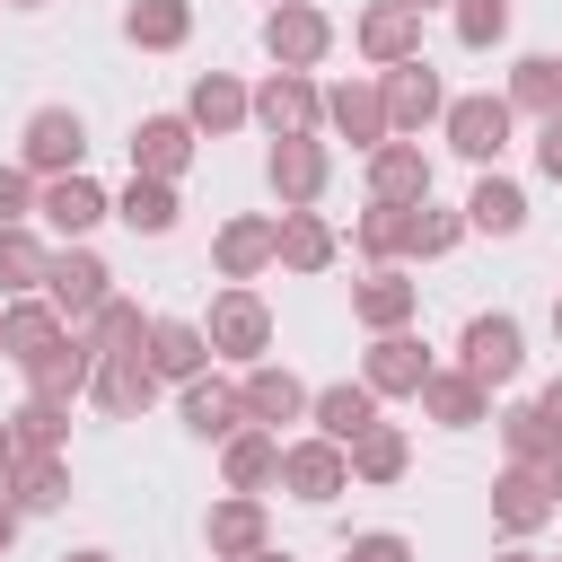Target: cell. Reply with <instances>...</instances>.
Here are the masks:
<instances>
[{"mask_svg": "<svg viewBox=\"0 0 562 562\" xmlns=\"http://www.w3.org/2000/svg\"><path fill=\"white\" fill-rule=\"evenodd\" d=\"M342 562H413V544L378 527V536H351V544H342Z\"/></svg>", "mask_w": 562, "mask_h": 562, "instance_id": "bcb514c9", "label": "cell"}, {"mask_svg": "<svg viewBox=\"0 0 562 562\" xmlns=\"http://www.w3.org/2000/svg\"><path fill=\"white\" fill-rule=\"evenodd\" d=\"M184 430L193 439H228V430H246V395L228 386V378H184Z\"/></svg>", "mask_w": 562, "mask_h": 562, "instance_id": "484cf974", "label": "cell"}, {"mask_svg": "<svg viewBox=\"0 0 562 562\" xmlns=\"http://www.w3.org/2000/svg\"><path fill=\"white\" fill-rule=\"evenodd\" d=\"M272 263H290V272H325V263H334V228H325L316 211H281V228H272Z\"/></svg>", "mask_w": 562, "mask_h": 562, "instance_id": "836d02e7", "label": "cell"}, {"mask_svg": "<svg viewBox=\"0 0 562 562\" xmlns=\"http://www.w3.org/2000/svg\"><path fill=\"white\" fill-rule=\"evenodd\" d=\"M18 518H26V509H18V501H9V492H0V553H9V544H18Z\"/></svg>", "mask_w": 562, "mask_h": 562, "instance_id": "c3c4849f", "label": "cell"}, {"mask_svg": "<svg viewBox=\"0 0 562 562\" xmlns=\"http://www.w3.org/2000/svg\"><path fill=\"white\" fill-rule=\"evenodd\" d=\"M413 395H422V413H430L439 430H465V422H483V413H492V386H483V378H465V369H430Z\"/></svg>", "mask_w": 562, "mask_h": 562, "instance_id": "603a6c76", "label": "cell"}, {"mask_svg": "<svg viewBox=\"0 0 562 562\" xmlns=\"http://www.w3.org/2000/svg\"><path fill=\"white\" fill-rule=\"evenodd\" d=\"M79 149H88L79 105H35V114H26V140H18V167H26V176H70Z\"/></svg>", "mask_w": 562, "mask_h": 562, "instance_id": "52a82bcc", "label": "cell"}, {"mask_svg": "<svg viewBox=\"0 0 562 562\" xmlns=\"http://www.w3.org/2000/svg\"><path fill=\"white\" fill-rule=\"evenodd\" d=\"M0 422H9V448L18 457H61V439H70V404H53V395H26Z\"/></svg>", "mask_w": 562, "mask_h": 562, "instance_id": "4dcf8cb0", "label": "cell"}, {"mask_svg": "<svg viewBox=\"0 0 562 562\" xmlns=\"http://www.w3.org/2000/svg\"><path fill=\"white\" fill-rule=\"evenodd\" d=\"M9 9H44V0H9Z\"/></svg>", "mask_w": 562, "mask_h": 562, "instance_id": "680465c9", "label": "cell"}, {"mask_svg": "<svg viewBox=\"0 0 562 562\" xmlns=\"http://www.w3.org/2000/svg\"><path fill=\"white\" fill-rule=\"evenodd\" d=\"M123 35H132L140 53H176V44L193 35V0H132V9H123Z\"/></svg>", "mask_w": 562, "mask_h": 562, "instance_id": "8d00e7d4", "label": "cell"}, {"mask_svg": "<svg viewBox=\"0 0 562 562\" xmlns=\"http://www.w3.org/2000/svg\"><path fill=\"white\" fill-rule=\"evenodd\" d=\"M553 334H562V299H553Z\"/></svg>", "mask_w": 562, "mask_h": 562, "instance_id": "6f0895ef", "label": "cell"}, {"mask_svg": "<svg viewBox=\"0 0 562 562\" xmlns=\"http://www.w3.org/2000/svg\"><path fill=\"white\" fill-rule=\"evenodd\" d=\"M509 114H562V61L553 53H527V61H509Z\"/></svg>", "mask_w": 562, "mask_h": 562, "instance_id": "74e56055", "label": "cell"}, {"mask_svg": "<svg viewBox=\"0 0 562 562\" xmlns=\"http://www.w3.org/2000/svg\"><path fill=\"white\" fill-rule=\"evenodd\" d=\"M422 378H430V351H422L404 325H395V334H378V342H369V360H360V386H369V395H413Z\"/></svg>", "mask_w": 562, "mask_h": 562, "instance_id": "ac0fdd59", "label": "cell"}, {"mask_svg": "<svg viewBox=\"0 0 562 562\" xmlns=\"http://www.w3.org/2000/svg\"><path fill=\"white\" fill-rule=\"evenodd\" d=\"M457 369L465 378H483V386H509L518 378V360H527V334H518V316L509 307H483V316H465V334H457Z\"/></svg>", "mask_w": 562, "mask_h": 562, "instance_id": "3957f363", "label": "cell"}, {"mask_svg": "<svg viewBox=\"0 0 562 562\" xmlns=\"http://www.w3.org/2000/svg\"><path fill=\"white\" fill-rule=\"evenodd\" d=\"M422 193H430L422 140H378L369 149V202H422Z\"/></svg>", "mask_w": 562, "mask_h": 562, "instance_id": "ffe728a7", "label": "cell"}, {"mask_svg": "<svg viewBox=\"0 0 562 562\" xmlns=\"http://www.w3.org/2000/svg\"><path fill=\"white\" fill-rule=\"evenodd\" d=\"M536 167L562 184V114H544V132H536Z\"/></svg>", "mask_w": 562, "mask_h": 562, "instance_id": "7dc6e473", "label": "cell"}, {"mask_svg": "<svg viewBox=\"0 0 562 562\" xmlns=\"http://www.w3.org/2000/svg\"><path fill=\"white\" fill-rule=\"evenodd\" d=\"M184 167H193V123L184 114H140L132 123V176H167L176 184Z\"/></svg>", "mask_w": 562, "mask_h": 562, "instance_id": "9a60e30c", "label": "cell"}, {"mask_svg": "<svg viewBox=\"0 0 562 562\" xmlns=\"http://www.w3.org/2000/svg\"><path fill=\"white\" fill-rule=\"evenodd\" d=\"M202 544H211V562H246V553H263V544H272V518H263V501H255V492H228V501H211V518H202Z\"/></svg>", "mask_w": 562, "mask_h": 562, "instance_id": "4fadbf2b", "label": "cell"}, {"mask_svg": "<svg viewBox=\"0 0 562 562\" xmlns=\"http://www.w3.org/2000/svg\"><path fill=\"white\" fill-rule=\"evenodd\" d=\"M544 492H553V509H562V457H553V465H544Z\"/></svg>", "mask_w": 562, "mask_h": 562, "instance_id": "f907efd6", "label": "cell"}, {"mask_svg": "<svg viewBox=\"0 0 562 562\" xmlns=\"http://www.w3.org/2000/svg\"><path fill=\"white\" fill-rule=\"evenodd\" d=\"M501 439H509V465H553L562 457V439H553V422L536 404H509L501 413Z\"/></svg>", "mask_w": 562, "mask_h": 562, "instance_id": "b9f144b4", "label": "cell"}, {"mask_svg": "<svg viewBox=\"0 0 562 562\" xmlns=\"http://www.w3.org/2000/svg\"><path fill=\"white\" fill-rule=\"evenodd\" d=\"M9 457H18V448H9V422H0V474H9Z\"/></svg>", "mask_w": 562, "mask_h": 562, "instance_id": "f5cc1de1", "label": "cell"}, {"mask_svg": "<svg viewBox=\"0 0 562 562\" xmlns=\"http://www.w3.org/2000/svg\"><path fill=\"white\" fill-rule=\"evenodd\" d=\"M492 562H544V553H527V544H509V553H492Z\"/></svg>", "mask_w": 562, "mask_h": 562, "instance_id": "816d5d0a", "label": "cell"}, {"mask_svg": "<svg viewBox=\"0 0 562 562\" xmlns=\"http://www.w3.org/2000/svg\"><path fill=\"white\" fill-rule=\"evenodd\" d=\"M272 228H281V211H237V220H220V237H211L220 281H255V272L272 263Z\"/></svg>", "mask_w": 562, "mask_h": 562, "instance_id": "5bb4252c", "label": "cell"}, {"mask_svg": "<svg viewBox=\"0 0 562 562\" xmlns=\"http://www.w3.org/2000/svg\"><path fill=\"white\" fill-rule=\"evenodd\" d=\"M149 395H158L149 342H132V351H97V369H88V404H97V413L132 422V413H149Z\"/></svg>", "mask_w": 562, "mask_h": 562, "instance_id": "5b68a950", "label": "cell"}, {"mask_svg": "<svg viewBox=\"0 0 562 562\" xmlns=\"http://www.w3.org/2000/svg\"><path fill=\"white\" fill-rule=\"evenodd\" d=\"M342 457H351V483H395V474L413 465V439H404L395 422H369V430H360Z\"/></svg>", "mask_w": 562, "mask_h": 562, "instance_id": "e575fe53", "label": "cell"}, {"mask_svg": "<svg viewBox=\"0 0 562 562\" xmlns=\"http://www.w3.org/2000/svg\"><path fill=\"white\" fill-rule=\"evenodd\" d=\"M246 114H255V105H246V88H237L228 70H202V79H193V97H184V123H193V132H211V140H220V132H237Z\"/></svg>", "mask_w": 562, "mask_h": 562, "instance_id": "f1b7e54d", "label": "cell"}, {"mask_svg": "<svg viewBox=\"0 0 562 562\" xmlns=\"http://www.w3.org/2000/svg\"><path fill=\"white\" fill-rule=\"evenodd\" d=\"M237 395H246V422H263V430H281V422H299V413H307V386H299L290 369H272V360H246Z\"/></svg>", "mask_w": 562, "mask_h": 562, "instance_id": "7402d4cb", "label": "cell"}, {"mask_svg": "<svg viewBox=\"0 0 562 562\" xmlns=\"http://www.w3.org/2000/svg\"><path fill=\"white\" fill-rule=\"evenodd\" d=\"M220 474H228V492H263V483L281 474V430H263V422L228 430V439H220Z\"/></svg>", "mask_w": 562, "mask_h": 562, "instance_id": "cb8c5ba5", "label": "cell"}, {"mask_svg": "<svg viewBox=\"0 0 562 562\" xmlns=\"http://www.w3.org/2000/svg\"><path fill=\"white\" fill-rule=\"evenodd\" d=\"M114 220H123L132 237H167V228H176V184H167V176H132V184L114 193Z\"/></svg>", "mask_w": 562, "mask_h": 562, "instance_id": "1f68e13d", "label": "cell"}, {"mask_svg": "<svg viewBox=\"0 0 562 562\" xmlns=\"http://www.w3.org/2000/svg\"><path fill=\"white\" fill-rule=\"evenodd\" d=\"M246 562H290V553H272V544H263V553H246Z\"/></svg>", "mask_w": 562, "mask_h": 562, "instance_id": "db71d44e", "label": "cell"}, {"mask_svg": "<svg viewBox=\"0 0 562 562\" xmlns=\"http://www.w3.org/2000/svg\"><path fill=\"white\" fill-rule=\"evenodd\" d=\"M18 220H35V176L0 167V228H18Z\"/></svg>", "mask_w": 562, "mask_h": 562, "instance_id": "f6af8a7d", "label": "cell"}, {"mask_svg": "<svg viewBox=\"0 0 562 562\" xmlns=\"http://www.w3.org/2000/svg\"><path fill=\"white\" fill-rule=\"evenodd\" d=\"M465 228H483V237H518V228H527V193H518L509 176L483 167V184L465 193Z\"/></svg>", "mask_w": 562, "mask_h": 562, "instance_id": "d6a6232c", "label": "cell"}, {"mask_svg": "<svg viewBox=\"0 0 562 562\" xmlns=\"http://www.w3.org/2000/svg\"><path fill=\"white\" fill-rule=\"evenodd\" d=\"M404 237H413V202H369V211L351 220V246H360L369 263H395Z\"/></svg>", "mask_w": 562, "mask_h": 562, "instance_id": "f35d334b", "label": "cell"}, {"mask_svg": "<svg viewBox=\"0 0 562 562\" xmlns=\"http://www.w3.org/2000/svg\"><path fill=\"white\" fill-rule=\"evenodd\" d=\"M88 369H97V351H88L79 334H61L44 360H26V395H53V404H70V395H88Z\"/></svg>", "mask_w": 562, "mask_h": 562, "instance_id": "83f0119b", "label": "cell"}, {"mask_svg": "<svg viewBox=\"0 0 562 562\" xmlns=\"http://www.w3.org/2000/svg\"><path fill=\"white\" fill-rule=\"evenodd\" d=\"M536 413H544V422H553V439H562V378H553V386L536 395Z\"/></svg>", "mask_w": 562, "mask_h": 562, "instance_id": "681fc988", "label": "cell"}, {"mask_svg": "<svg viewBox=\"0 0 562 562\" xmlns=\"http://www.w3.org/2000/svg\"><path fill=\"white\" fill-rule=\"evenodd\" d=\"M35 220L70 246V237H88L97 220H114V202H105V184H97V176H79V167H70V176H44V184H35Z\"/></svg>", "mask_w": 562, "mask_h": 562, "instance_id": "ba28073f", "label": "cell"}, {"mask_svg": "<svg viewBox=\"0 0 562 562\" xmlns=\"http://www.w3.org/2000/svg\"><path fill=\"white\" fill-rule=\"evenodd\" d=\"M307 422H316V439L351 448V439L378 422V395H369V386H351V378H342V386H316V395H307Z\"/></svg>", "mask_w": 562, "mask_h": 562, "instance_id": "4316f807", "label": "cell"}, {"mask_svg": "<svg viewBox=\"0 0 562 562\" xmlns=\"http://www.w3.org/2000/svg\"><path fill=\"white\" fill-rule=\"evenodd\" d=\"M325 123H334L351 149L395 140V132H386V97H378V79H342V88H325Z\"/></svg>", "mask_w": 562, "mask_h": 562, "instance_id": "e0dca14e", "label": "cell"}, {"mask_svg": "<svg viewBox=\"0 0 562 562\" xmlns=\"http://www.w3.org/2000/svg\"><path fill=\"white\" fill-rule=\"evenodd\" d=\"M44 263H53V246L18 220V228H0V290L9 299H26V290H44Z\"/></svg>", "mask_w": 562, "mask_h": 562, "instance_id": "ab89813d", "label": "cell"}, {"mask_svg": "<svg viewBox=\"0 0 562 562\" xmlns=\"http://www.w3.org/2000/svg\"><path fill=\"white\" fill-rule=\"evenodd\" d=\"M70 334H79L88 351H132V342H149V316H140L132 299H105V307H97L88 325H70Z\"/></svg>", "mask_w": 562, "mask_h": 562, "instance_id": "60d3db41", "label": "cell"}, {"mask_svg": "<svg viewBox=\"0 0 562 562\" xmlns=\"http://www.w3.org/2000/svg\"><path fill=\"white\" fill-rule=\"evenodd\" d=\"M61 334H70V325H61V307H53V299H35V290H26L18 307H0V351H9L18 369H26V360H44Z\"/></svg>", "mask_w": 562, "mask_h": 562, "instance_id": "44dd1931", "label": "cell"}, {"mask_svg": "<svg viewBox=\"0 0 562 562\" xmlns=\"http://www.w3.org/2000/svg\"><path fill=\"white\" fill-rule=\"evenodd\" d=\"M351 44H360L378 70H386V61H413V53H422V9H404V0H378V9H360Z\"/></svg>", "mask_w": 562, "mask_h": 562, "instance_id": "2e32d148", "label": "cell"}, {"mask_svg": "<svg viewBox=\"0 0 562 562\" xmlns=\"http://www.w3.org/2000/svg\"><path fill=\"white\" fill-rule=\"evenodd\" d=\"M413 307H422V290H413L395 263H378V272L351 290V316H360L369 334H395V325H413Z\"/></svg>", "mask_w": 562, "mask_h": 562, "instance_id": "d4e9b609", "label": "cell"}, {"mask_svg": "<svg viewBox=\"0 0 562 562\" xmlns=\"http://www.w3.org/2000/svg\"><path fill=\"white\" fill-rule=\"evenodd\" d=\"M439 123H448V149H457V158L492 167V158L509 149V123H518V114H509V97H448Z\"/></svg>", "mask_w": 562, "mask_h": 562, "instance_id": "30bf717a", "label": "cell"}, {"mask_svg": "<svg viewBox=\"0 0 562 562\" xmlns=\"http://www.w3.org/2000/svg\"><path fill=\"white\" fill-rule=\"evenodd\" d=\"M378 97H386V132H422V123H439L448 114V88H439V70L413 53V61H386L378 70Z\"/></svg>", "mask_w": 562, "mask_h": 562, "instance_id": "8992f818", "label": "cell"}, {"mask_svg": "<svg viewBox=\"0 0 562 562\" xmlns=\"http://www.w3.org/2000/svg\"><path fill=\"white\" fill-rule=\"evenodd\" d=\"M0 483H9V501H18L26 518L70 501V465H61V457H9V474H0Z\"/></svg>", "mask_w": 562, "mask_h": 562, "instance_id": "d590c367", "label": "cell"}, {"mask_svg": "<svg viewBox=\"0 0 562 562\" xmlns=\"http://www.w3.org/2000/svg\"><path fill=\"white\" fill-rule=\"evenodd\" d=\"M465 237V211H430V193L413 202V237H404V255H448Z\"/></svg>", "mask_w": 562, "mask_h": 562, "instance_id": "ee69618b", "label": "cell"}, {"mask_svg": "<svg viewBox=\"0 0 562 562\" xmlns=\"http://www.w3.org/2000/svg\"><path fill=\"white\" fill-rule=\"evenodd\" d=\"M61 562H114V553H61Z\"/></svg>", "mask_w": 562, "mask_h": 562, "instance_id": "11a10c76", "label": "cell"}, {"mask_svg": "<svg viewBox=\"0 0 562 562\" xmlns=\"http://www.w3.org/2000/svg\"><path fill=\"white\" fill-rule=\"evenodd\" d=\"M246 105H255V123H263L272 140H299V132H316V123H325V97H316V79H307V70H272Z\"/></svg>", "mask_w": 562, "mask_h": 562, "instance_id": "9c48e42d", "label": "cell"}, {"mask_svg": "<svg viewBox=\"0 0 562 562\" xmlns=\"http://www.w3.org/2000/svg\"><path fill=\"white\" fill-rule=\"evenodd\" d=\"M202 342L228 351V360H255V351H272V307H263L246 281H228V290L211 299V316H202Z\"/></svg>", "mask_w": 562, "mask_h": 562, "instance_id": "277c9868", "label": "cell"}, {"mask_svg": "<svg viewBox=\"0 0 562 562\" xmlns=\"http://www.w3.org/2000/svg\"><path fill=\"white\" fill-rule=\"evenodd\" d=\"M448 9H457V44L465 53H492L509 35V0H448Z\"/></svg>", "mask_w": 562, "mask_h": 562, "instance_id": "7bdbcfd3", "label": "cell"}, {"mask_svg": "<svg viewBox=\"0 0 562 562\" xmlns=\"http://www.w3.org/2000/svg\"><path fill=\"white\" fill-rule=\"evenodd\" d=\"M272 483H290V501L325 509L334 492H351V457H342L334 439H290V448H281V474H272Z\"/></svg>", "mask_w": 562, "mask_h": 562, "instance_id": "7c38bea8", "label": "cell"}, {"mask_svg": "<svg viewBox=\"0 0 562 562\" xmlns=\"http://www.w3.org/2000/svg\"><path fill=\"white\" fill-rule=\"evenodd\" d=\"M149 369H158V378H176V386H184V378H202V369H211V342H202V325H184V316H158V325H149Z\"/></svg>", "mask_w": 562, "mask_h": 562, "instance_id": "f546056e", "label": "cell"}, {"mask_svg": "<svg viewBox=\"0 0 562 562\" xmlns=\"http://www.w3.org/2000/svg\"><path fill=\"white\" fill-rule=\"evenodd\" d=\"M44 299L61 307V325H88V316L114 299V272L70 237V246H53V263H44Z\"/></svg>", "mask_w": 562, "mask_h": 562, "instance_id": "7a4b0ae2", "label": "cell"}, {"mask_svg": "<svg viewBox=\"0 0 562 562\" xmlns=\"http://www.w3.org/2000/svg\"><path fill=\"white\" fill-rule=\"evenodd\" d=\"M404 9H448V0H404Z\"/></svg>", "mask_w": 562, "mask_h": 562, "instance_id": "9f6ffc18", "label": "cell"}, {"mask_svg": "<svg viewBox=\"0 0 562 562\" xmlns=\"http://www.w3.org/2000/svg\"><path fill=\"white\" fill-rule=\"evenodd\" d=\"M492 518H501L509 536H536V527L553 518V492H544V465H501V474H492Z\"/></svg>", "mask_w": 562, "mask_h": 562, "instance_id": "d6986e66", "label": "cell"}, {"mask_svg": "<svg viewBox=\"0 0 562 562\" xmlns=\"http://www.w3.org/2000/svg\"><path fill=\"white\" fill-rule=\"evenodd\" d=\"M325 176H334V158H325V140H316V132L272 140V149H263V184L281 193V211H307V202L325 193Z\"/></svg>", "mask_w": 562, "mask_h": 562, "instance_id": "8fae6325", "label": "cell"}, {"mask_svg": "<svg viewBox=\"0 0 562 562\" xmlns=\"http://www.w3.org/2000/svg\"><path fill=\"white\" fill-rule=\"evenodd\" d=\"M263 53H272L281 70H316V61L334 53V18H325L316 0H272V9H263Z\"/></svg>", "mask_w": 562, "mask_h": 562, "instance_id": "6da1fadb", "label": "cell"}]
</instances>
